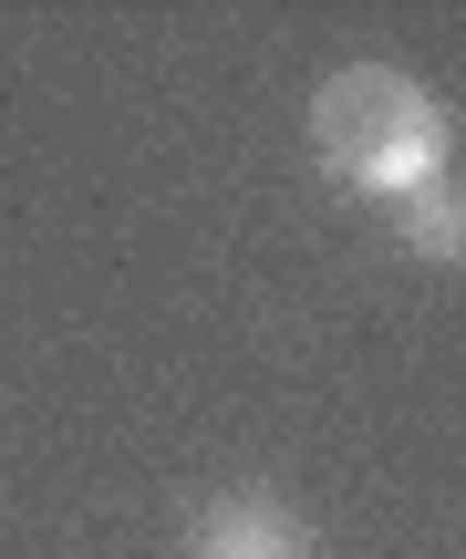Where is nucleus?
Wrapping results in <instances>:
<instances>
[{
  "mask_svg": "<svg viewBox=\"0 0 466 559\" xmlns=\"http://www.w3.org/2000/svg\"><path fill=\"white\" fill-rule=\"evenodd\" d=\"M187 559H311V528L301 508L260 498V487H228L187 519Z\"/></svg>",
  "mask_w": 466,
  "mask_h": 559,
  "instance_id": "2",
  "label": "nucleus"
},
{
  "mask_svg": "<svg viewBox=\"0 0 466 559\" xmlns=\"http://www.w3.org/2000/svg\"><path fill=\"white\" fill-rule=\"evenodd\" d=\"M394 239H405V260H426V270H466V177L415 187V198L394 207Z\"/></svg>",
  "mask_w": 466,
  "mask_h": 559,
  "instance_id": "3",
  "label": "nucleus"
},
{
  "mask_svg": "<svg viewBox=\"0 0 466 559\" xmlns=\"http://www.w3.org/2000/svg\"><path fill=\"white\" fill-rule=\"evenodd\" d=\"M311 156H322L353 198L405 207L415 187L456 177V115L405 62H343V73L311 94Z\"/></svg>",
  "mask_w": 466,
  "mask_h": 559,
  "instance_id": "1",
  "label": "nucleus"
}]
</instances>
